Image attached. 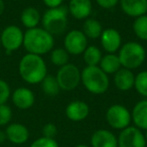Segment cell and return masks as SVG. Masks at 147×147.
I'll list each match as a JSON object with an SVG mask.
<instances>
[{"label": "cell", "instance_id": "9c48e42d", "mask_svg": "<svg viewBox=\"0 0 147 147\" xmlns=\"http://www.w3.org/2000/svg\"><path fill=\"white\" fill-rule=\"evenodd\" d=\"M118 147H146L144 133L135 126H129L120 131L118 137Z\"/></svg>", "mask_w": 147, "mask_h": 147}, {"label": "cell", "instance_id": "603a6c76", "mask_svg": "<svg viewBox=\"0 0 147 147\" xmlns=\"http://www.w3.org/2000/svg\"><path fill=\"white\" fill-rule=\"evenodd\" d=\"M102 51L96 45H88L85 51L83 53L84 61L88 67H96L99 65L102 59Z\"/></svg>", "mask_w": 147, "mask_h": 147}, {"label": "cell", "instance_id": "ba28073f", "mask_svg": "<svg viewBox=\"0 0 147 147\" xmlns=\"http://www.w3.org/2000/svg\"><path fill=\"white\" fill-rule=\"evenodd\" d=\"M24 32L17 25H8L0 33L1 47L7 53L19 49L23 45Z\"/></svg>", "mask_w": 147, "mask_h": 147}, {"label": "cell", "instance_id": "7402d4cb", "mask_svg": "<svg viewBox=\"0 0 147 147\" xmlns=\"http://www.w3.org/2000/svg\"><path fill=\"white\" fill-rule=\"evenodd\" d=\"M82 31L87 36V38L97 39V38H100L103 31V27L99 20L89 17V18L85 19Z\"/></svg>", "mask_w": 147, "mask_h": 147}, {"label": "cell", "instance_id": "30bf717a", "mask_svg": "<svg viewBox=\"0 0 147 147\" xmlns=\"http://www.w3.org/2000/svg\"><path fill=\"white\" fill-rule=\"evenodd\" d=\"M87 47H88V38L82 30L73 29L65 34L63 39V49L69 53V55H83Z\"/></svg>", "mask_w": 147, "mask_h": 147}, {"label": "cell", "instance_id": "74e56055", "mask_svg": "<svg viewBox=\"0 0 147 147\" xmlns=\"http://www.w3.org/2000/svg\"><path fill=\"white\" fill-rule=\"evenodd\" d=\"M0 47H1V39H0Z\"/></svg>", "mask_w": 147, "mask_h": 147}, {"label": "cell", "instance_id": "1f68e13d", "mask_svg": "<svg viewBox=\"0 0 147 147\" xmlns=\"http://www.w3.org/2000/svg\"><path fill=\"white\" fill-rule=\"evenodd\" d=\"M97 4L100 7L104 9H111L113 7H115L119 2L120 0H96Z\"/></svg>", "mask_w": 147, "mask_h": 147}, {"label": "cell", "instance_id": "836d02e7", "mask_svg": "<svg viewBox=\"0 0 147 147\" xmlns=\"http://www.w3.org/2000/svg\"><path fill=\"white\" fill-rule=\"evenodd\" d=\"M6 140H7V137L5 131L0 130V144H3Z\"/></svg>", "mask_w": 147, "mask_h": 147}, {"label": "cell", "instance_id": "3957f363", "mask_svg": "<svg viewBox=\"0 0 147 147\" xmlns=\"http://www.w3.org/2000/svg\"><path fill=\"white\" fill-rule=\"evenodd\" d=\"M81 83L88 92L94 95L106 93L110 86V79L99 65L88 67L81 71Z\"/></svg>", "mask_w": 147, "mask_h": 147}, {"label": "cell", "instance_id": "d6986e66", "mask_svg": "<svg viewBox=\"0 0 147 147\" xmlns=\"http://www.w3.org/2000/svg\"><path fill=\"white\" fill-rule=\"evenodd\" d=\"M131 118L135 127L142 131L147 130V99L135 104L131 112Z\"/></svg>", "mask_w": 147, "mask_h": 147}, {"label": "cell", "instance_id": "ac0fdd59", "mask_svg": "<svg viewBox=\"0 0 147 147\" xmlns=\"http://www.w3.org/2000/svg\"><path fill=\"white\" fill-rule=\"evenodd\" d=\"M135 75L131 69L121 67L117 73L114 74V84L119 91L127 92L134 88Z\"/></svg>", "mask_w": 147, "mask_h": 147}, {"label": "cell", "instance_id": "83f0119b", "mask_svg": "<svg viewBox=\"0 0 147 147\" xmlns=\"http://www.w3.org/2000/svg\"><path fill=\"white\" fill-rule=\"evenodd\" d=\"M12 109L7 104L0 105V127H4L10 124L12 120Z\"/></svg>", "mask_w": 147, "mask_h": 147}, {"label": "cell", "instance_id": "5b68a950", "mask_svg": "<svg viewBox=\"0 0 147 147\" xmlns=\"http://www.w3.org/2000/svg\"><path fill=\"white\" fill-rule=\"evenodd\" d=\"M67 8L59 6L57 8H49L41 16V24L51 35H61L67 27Z\"/></svg>", "mask_w": 147, "mask_h": 147}, {"label": "cell", "instance_id": "9a60e30c", "mask_svg": "<svg viewBox=\"0 0 147 147\" xmlns=\"http://www.w3.org/2000/svg\"><path fill=\"white\" fill-rule=\"evenodd\" d=\"M93 10V4L91 0H69L67 11L78 20H84L89 18Z\"/></svg>", "mask_w": 147, "mask_h": 147}, {"label": "cell", "instance_id": "484cf974", "mask_svg": "<svg viewBox=\"0 0 147 147\" xmlns=\"http://www.w3.org/2000/svg\"><path fill=\"white\" fill-rule=\"evenodd\" d=\"M133 31L139 39L147 41V14L135 18L133 22Z\"/></svg>", "mask_w": 147, "mask_h": 147}, {"label": "cell", "instance_id": "ffe728a7", "mask_svg": "<svg viewBox=\"0 0 147 147\" xmlns=\"http://www.w3.org/2000/svg\"><path fill=\"white\" fill-rule=\"evenodd\" d=\"M20 21L24 27L27 29L37 27L41 22V14L38 9L35 7L28 6L25 7L20 14Z\"/></svg>", "mask_w": 147, "mask_h": 147}, {"label": "cell", "instance_id": "7a4b0ae2", "mask_svg": "<svg viewBox=\"0 0 147 147\" xmlns=\"http://www.w3.org/2000/svg\"><path fill=\"white\" fill-rule=\"evenodd\" d=\"M55 47L53 35L42 27L27 29L23 37V47L27 53L43 55L53 51Z\"/></svg>", "mask_w": 147, "mask_h": 147}, {"label": "cell", "instance_id": "4fadbf2b", "mask_svg": "<svg viewBox=\"0 0 147 147\" xmlns=\"http://www.w3.org/2000/svg\"><path fill=\"white\" fill-rule=\"evenodd\" d=\"M7 140L15 145H22L29 139V130L21 123H10L5 129Z\"/></svg>", "mask_w": 147, "mask_h": 147}, {"label": "cell", "instance_id": "277c9868", "mask_svg": "<svg viewBox=\"0 0 147 147\" xmlns=\"http://www.w3.org/2000/svg\"><path fill=\"white\" fill-rule=\"evenodd\" d=\"M118 57L122 67L133 71L143 65L146 59V51L141 43L128 41L120 47Z\"/></svg>", "mask_w": 147, "mask_h": 147}, {"label": "cell", "instance_id": "8992f818", "mask_svg": "<svg viewBox=\"0 0 147 147\" xmlns=\"http://www.w3.org/2000/svg\"><path fill=\"white\" fill-rule=\"evenodd\" d=\"M59 89L65 92L76 90L81 83V71L76 65L67 63L61 67H59L55 75Z\"/></svg>", "mask_w": 147, "mask_h": 147}, {"label": "cell", "instance_id": "52a82bcc", "mask_svg": "<svg viewBox=\"0 0 147 147\" xmlns=\"http://www.w3.org/2000/svg\"><path fill=\"white\" fill-rule=\"evenodd\" d=\"M106 121L109 126L116 130H123L132 122L131 112L121 104H114L106 111Z\"/></svg>", "mask_w": 147, "mask_h": 147}, {"label": "cell", "instance_id": "d590c367", "mask_svg": "<svg viewBox=\"0 0 147 147\" xmlns=\"http://www.w3.org/2000/svg\"><path fill=\"white\" fill-rule=\"evenodd\" d=\"M75 147H91V146H89V145H86V144H78V145H76Z\"/></svg>", "mask_w": 147, "mask_h": 147}, {"label": "cell", "instance_id": "e575fe53", "mask_svg": "<svg viewBox=\"0 0 147 147\" xmlns=\"http://www.w3.org/2000/svg\"><path fill=\"white\" fill-rule=\"evenodd\" d=\"M5 11V2L4 0H0V16L4 13Z\"/></svg>", "mask_w": 147, "mask_h": 147}, {"label": "cell", "instance_id": "4316f807", "mask_svg": "<svg viewBox=\"0 0 147 147\" xmlns=\"http://www.w3.org/2000/svg\"><path fill=\"white\" fill-rule=\"evenodd\" d=\"M134 88L140 96L147 98V71H142L135 76Z\"/></svg>", "mask_w": 147, "mask_h": 147}, {"label": "cell", "instance_id": "f35d334b", "mask_svg": "<svg viewBox=\"0 0 147 147\" xmlns=\"http://www.w3.org/2000/svg\"><path fill=\"white\" fill-rule=\"evenodd\" d=\"M146 147H147V146H146Z\"/></svg>", "mask_w": 147, "mask_h": 147}, {"label": "cell", "instance_id": "d4e9b609", "mask_svg": "<svg viewBox=\"0 0 147 147\" xmlns=\"http://www.w3.org/2000/svg\"><path fill=\"white\" fill-rule=\"evenodd\" d=\"M69 55L63 47H57V49H53L51 51V61L55 65V67H61L69 63Z\"/></svg>", "mask_w": 147, "mask_h": 147}, {"label": "cell", "instance_id": "5bb4252c", "mask_svg": "<svg viewBox=\"0 0 147 147\" xmlns=\"http://www.w3.org/2000/svg\"><path fill=\"white\" fill-rule=\"evenodd\" d=\"M65 116L73 122L84 121L90 114V107L86 102L81 100L71 101L65 107Z\"/></svg>", "mask_w": 147, "mask_h": 147}, {"label": "cell", "instance_id": "6da1fadb", "mask_svg": "<svg viewBox=\"0 0 147 147\" xmlns=\"http://www.w3.org/2000/svg\"><path fill=\"white\" fill-rule=\"evenodd\" d=\"M20 78L29 85L40 84L47 75V67L41 55L26 53L18 63Z\"/></svg>", "mask_w": 147, "mask_h": 147}, {"label": "cell", "instance_id": "d6a6232c", "mask_svg": "<svg viewBox=\"0 0 147 147\" xmlns=\"http://www.w3.org/2000/svg\"><path fill=\"white\" fill-rule=\"evenodd\" d=\"M42 2L49 8H57L63 5V0H42Z\"/></svg>", "mask_w": 147, "mask_h": 147}, {"label": "cell", "instance_id": "e0dca14e", "mask_svg": "<svg viewBox=\"0 0 147 147\" xmlns=\"http://www.w3.org/2000/svg\"><path fill=\"white\" fill-rule=\"evenodd\" d=\"M122 11L129 17L137 18L147 14V0H120Z\"/></svg>", "mask_w": 147, "mask_h": 147}, {"label": "cell", "instance_id": "2e32d148", "mask_svg": "<svg viewBox=\"0 0 147 147\" xmlns=\"http://www.w3.org/2000/svg\"><path fill=\"white\" fill-rule=\"evenodd\" d=\"M91 147H118L117 136L107 129L96 130L91 136Z\"/></svg>", "mask_w": 147, "mask_h": 147}, {"label": "cell", "instance_id": "8d00e7d4", "mask_svg": "<svg viewBox=\"0 0 147 147\" xmlns=\"http://www.w3.org/2000/svg\"><path fill=\"white\" fill-rule=\"evenodd\" d=\"M144 137H145V140H146V143H147V130H145L144 132Z\"/></svg>", "mask_w": 147, "mask_h": 147}, {"label": "cell", "instance_id": "cb8c5ba5", "mask_svg": "<svg viewBox=\"0 0 147 147\" xmlns=\"http://www.w3.org/2000/svg\"><path fill=\"white\" fill-rule=\"evenodd\" d=\"M41 90L47 96L49 97H55L59 93L61 89H59V83H57L55 76H51V75H47L45 78L41 81Z\"/></svg>", "mask_w": 147, "mask_h": 147}, {"label": "cell", "instance_id": "8fae6325", "mask_svg": "<svg viewBox=\"0 0 147 147\" xmlns=\"http://www.w3.org/2000/svg\"><path fill=\"white\" fill-rule=\"evenodd\" d=\"M101 45L107 53H116L122 47V36L116 28L103 29L100 36Z\"/></svg>", "mask_w": 147, "mask_h": 147}, {"label": "cell", "instance_id": "f1b7e54d", "mask_svg": "<svg viewBox=\"0 0 147 147\" xmlns=\"http://www.w3.org/2000/svg\"><path fill=\"white\" fill-rule=\"evenodd\" d=\"M11 90L10 86L6 81L0 79V105L6 104L7 101L10 99Z\"/></svg>", "mask_w": 147, "mask_h": 147}, {"label": "cell", "instance_id": "4dcf8cb0", "mask_svg": "<svg viewBox=\"0 0 147 147\" xmlns=\"http://www.w3.org/2000/svg\"><path fill=\"white\" fill-rule=\"evenodd\" d=\"M41 132H42L43 137L55 139V135H57V128L53 123H47V124L42 127Z\"/></svg>", "mask_w": 147, "mask_h": 147}, {"label": "cell", "instance_id": "f546056e", "mask_svg": "<svg viewBox=\"0 0 147 147\" xmlns=\"http://www.w3.org/2000/svg\"><path fill=\"white\" fill-rule=\"evenodd\" d=\"M29 147H59V145L53 138H47L41 136L35 139Z\"/></svg>", "mask_w": 147, "mask_h": 147}, {"label": "cell", "instance_id": "7c38bea8", "mask_svg": "<svg viewBox=\"0 0 147 147\" xmlns=\"http://www.w3.org/2000/svg\"><path fill=\"white\" fill-rule=\"evenodd\" d=\"M11 101L17 109L27 110L31 108L35 102L34 93L28 88L19 87L11 93Z\"/></svg>", "mask_w": 147, "mask_h": 147}, {"label": "cell", "instance_id": "44dd1931", "mask_svg": "<svg viewBox=\"0 0 147 147\" xmlns=\"http://www.w3.org/2000/svg\"><path fill=\"white\" fill-rule=\"evenodd\" d=\"M100 69L107 75H114L115 73L119 71L122 67L119 59L118 55L116 53H106L102 57L100 63H99Z\"/></svg>", "mask_w": 147, "mask_h": 147}]
</instances>
